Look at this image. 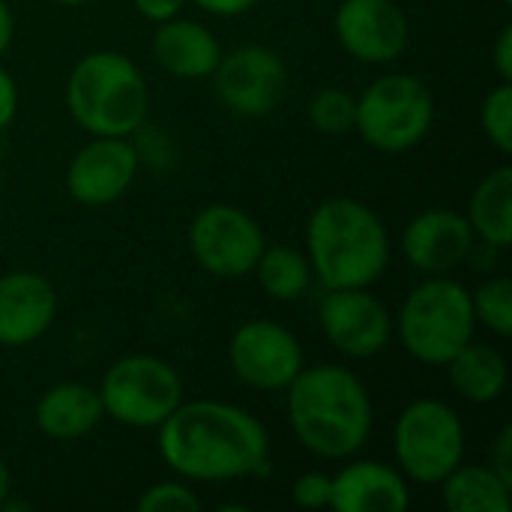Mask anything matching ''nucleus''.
I'll return each instance as SVG.
<instances>
[{
  "mask_svg": "<svg viewBox=\"0 0 512 512\" xmlns=\"http://www.w3.org/2000/svg\"><path fill=\"white\" fill-rule=\"evenodd\" d=\"M33 420L51 441H81L105 420V411L99 390L81 381H60L39 396Z\"/></svg>",
  "mask_w": 512,
  "mask_h": 512,
  "instance_id": "nucleus-19",
  "label": "nucleus"
},
{
  "mask_svg": "<svg viewBox=\"0 0 512 512\" xmlns=\"http://www.w3.org/2000/svg\"><path fill=\"white\" fill-rule=\"evenodd\" d=\"M255 279L261 285V291L279 303H291V300H300L315 276H312V264L303 252H297L294 246L288 243H267L255 261Z\"/></svg>",
  "mask_w": 512,
  "mask_h": 512,
  "instance_id": "nucleus-23",
  "label": "nucleus"
},
{
  "mask_svg": "<svg viewBox=\"0 0 512 512\" xmlns=\"http://www.w3.org/2000/svg\"><path fill=\"white\" fill-rule=\"evenodd\" d=\"M138 510L141 512H198L201 510V498L198 492L186 483V480H162L153 483L141 492L138 498Z\"/></svg>",
  "mask_w": 512,
  "mask_h": 512,
  "instance_id": "nucleus-27",
  "label": "nucleus"
},
{
  "mask_svg": "<svg viewBox=\"0 0 512 512\" xmlns=\"http://www.w3.org/2000/svg\"><path fill=\"white\" fill-rule=\"evenodd\" d=\"M390 231L360 198H327L306 222V258L327 288H372L390 264Z\"/></svg>",
  "mask_w": 512,
  "mask_h": 512,
  "instance_id": "nucleus-3",
  "label": "nucleus"
},
{
  "mask_svg": "<svg viewBox=\"0 0 512 512\" xmlns=\"http://www.w3.org/2000/svg\"><path fill=\"white\" fill-rule=\"evenodd\" d=\"M9 495H12V474H9V465L0 456V510H3V504H6Z\"/></svg>",
  "mask_w": 512,
  "mask_h": 512,
  "instance_id": "nucleus-35",
  "label": "nucleus"
},
{
  "mask_svg": "<svg viewBox=\"0 0 512 512\" xmlns=\"http://www.w3.org/2000/svg\"><path fill=\"white\" fill-rule=\"evenodd\" d=\"M444 507L453 512H510L512 486L489 465L459 462L441 483Z\"/></svg>",
  "mask_w": 512,
  "mask_h": 512,
  "instance_id": "nucleus-22",
  "label": "nucleus"
},
{
  "mask_svg": "<svg viewBox=\"0 0 512 512\" xmlns=\"http://www.w3.org/2000/svg\"><path fill=\"white\" fill-rule=\"evenodd\" d=\"M501 480H507L512 486V429L504 426L498 432V438L492 441V450H489V462H486Z\"/></svg>",
  "mask_w": 512,
  "mask_h": 512,
  "instance_id": "nucleus-29",
  "label": "nucleus"
},
{
  "mask_svg": "<svg viewBox=\"0 0 512 512\" xmlns=\"http://www.w3.org/2000/svg\"><path fill=\"white\" fill-rule=\"evenodd\" d=\"M411 507L408 477L378 459H360L333 474L336 512H405Z\"/></svg>",
  "mask_w": 512,
  "mask_h": 512,
  "instance_id": "nucleus-17",
  "label": "nucleus"
},
{
  "mask_svg": "<svg viewBox=\"0 0 512 512\" xmlns=\"http://www.w3.org/2000/svg\"><path fill=\"white\" fill-rule=\"evenodd\" d=\"M150 51L162 72L183 78V81L210 78L225 54L222 42L216 39V33L207 24L180 18V15L156 24Z\"/></svg>",
  "mask_w": 512,
  "mask_h": 512,
  "instance_id": "nucleus-18",
  "label": "nucleus"
},
{
  "mask_svg": "<svg viewBox=\"0 0 512 512\" xmlns=\"http://www.w3.org/2000/svg\"><path fill=\"white\" fill-rule=\"evenodd\" d=\"M210 78L219 102L240 117H267L288 90V66L267 45H240L222 54Z\"/></svg>",
  "mask_w": 512,
  "mask_h": 512,
  "instance_id": "nucleus-11",
  "label": "nucleus"
},
{
  "mask_svg": "<svg viewBox=\"0 0 512 512\" xmlns=\"http://www.w3.org/2000/svg\"><path fill=\"white\" fill-rule=\"evenodd\" d=\"M471 306L477 324L489 333L507 339L512 336V282L507 276L486 279L477 291H471Z\"/></svg>",
  "mask_w": 512,
  "mask_h": 512,
  "instance_id": "nucleus-25",
  "label": "nucleus"
},
{
  "mask_svg": "<svg viewBox=\"0 0 512 512\" xmlns=\"http://www.w3.org/2000/svg\"><path fill=\"white\" fill-rule=\"evenodd\" d=\"M393 453L408 480L438 486L465 462V423L447 402L417 399L396 417Z\"/></svg>",
  "mask_w": 512,
  "mask_h": 512,
  "instance_id": "nucleus-8",
  "label": "nucleus"
},
{
  "mask_svg": "<svg viewBox=\"0 0 512 512\" xmlns=\"http://www.w3.org/2000/svg\"><path fill=\"white\" fill-rule=\"evenodd\" d=\"M156 432L162 462L186 483H234L270 471V435L240 405L180 402Z\"/></svg>",
  "mask_w": 512,
  "mask_h": 512,
  "instance_id": "nucleus-1",
  "label": "nucleus"
},
{
  "mask_svg": "<svg viewBox=\"0 0 512 512\" xmlns=\"http://www.w3.org/2000/svg\"><path fill=\"white\" fill-rule=\"evenodd\" d=\"M57 321V291L33 270L0 276V345L24 348L42 339Z\"/></svg>",
  "mask_w": 512,
  "mask_h": 512,
  "instance_id": "nucleus-16",
  "label": "nucleus"
},
{
  "mask_svg": "<svg viewBox=\"0 0 512 512\" xmlns=\"http://www.w3.org/2000/svg\"><path fill=\"white\" fill-rule=\"evenodd\" d=\"M501 3H512V0H501Z\"/></svg>",
  "mask_w": 512,
  "mask_h": 512,
  "instance_id": "nucleus-38",
  "label": "nucleus"
},
{
  "mask_svg": "<svg viewBox=\"0 0 512 512\" xmlns=\"http://www.w3.org/2000/svg\"><path fill=\"white\" fill-rule=\"evenodd\" d=\"M432 123V90L411 72L381 75L357 96L354 132L378 153L414 150L429 135Z\"/></svg>",
  "mask_w": 512,
  "mask_h": 512,
  "instance_id": "nucleus-6",
  "label": "nucleus"
},
{
  "mask_svg": "<svg viewBox=\"0 0 512 512\" xmlns=\"http://www.w3.org/2000/svg\"><path fill=\"white\" fill-rule=\"evenodd\" d=\"M393 327L408 357L441 369L474 339L471 291L447 273L429 276L405 297Z\"/></svg>",
  "mask_w": 512,
  "mask_h": 512,
  "instance_id": "nucleus-5",
  "label": "nucleus"
},
{
  "mask_svg": "<svg viewBox=\"0 0 512 512\" xmlns=\"http://www.w3.org/2000/svg\"><path fill=\"white\" fill-rule=\"evenodd\" d=\"M453 390L471 405H492L507 393L510 366L504 354L492 345H477L474 339L444 366Z\"/></svg>",
  "mask_w": 512,
  "mask_h": 512,
  "instance_id": "nucleus-20",
  "label": "nucleus"
},
{
  "mask_svg": "<svg viewBox=\"0 0 512 512\" xmlns=\"http://www.w3.org/2000/svg\"><path fill=\"white\" fill-rule=\"evenodd\" d=\"M309 123L321 135L339 138L357 126V96L342 87H324L309 102Z\"/></svg>",
  "mask_w": 512,
  "mask_h": 512,
  "instance_id": "nucleus-24",
  "label": "nucleus"
},
{
  "mask_svg": "<svg viewBox=\"0 0 512 512\" xmlns=\"http://www.w3.org/2000/svg\"><path fill=\"white\" fill-rule=\"evenodd\" d=\"M138 177V150L129 138L90 135L69 159L66 192L81 207H108L120 201Z\"/></svg>",
  "mask_w": 512,
  "mask_h": 512,
  "instance_id": "nucleus-13",
  "label": "nucleus"
},
{
  "mask_svg": "<svg viewBox=\"0 0 512 512\" xmlns=\"http://www.w3.org/2000/svg\"><path fill=\"white\" fill-rule=\"evenodd\" d=\"M132 6L138 9L141 18L159 24V21H168V18L180 15V9L186 6V0H132Z\"/></svg>",
  "mask_w": 512,
  "mask_h": 512,
  "instance_id": "nucleus-32",
  "label": "nucleus"
},
{
  "mask_svg": "<svg viewBox=\"0 0 512 512\" xmlns=\"http://www.w3.org/2000/svg\"><path fill=\"white\" fill-rule=\"evenodd\" d=\"M492 66L498 81H512V24H504L495 45H492Z\"/></svg>",
  "mask_w": 512,
  "mask_h": 512,
  "instance_id": "nucleus-30",
  "label": "nucleus"
},
{
  "mask_svg": "<svg viewBox=\"0 0 512 512\" xmlns=\"http://www.w3.org/2000/svg\"><path fill=\"white\" fill-rule=\"evenodd\" d=\"M291 501L303 510H324L333 501V477L324 471H306L291 483Z\"/></svg>",
  "mask_w": 512,
  "mask_h": 512,
  "instance_id": "nucleus-28",
  "label": "nucleus"
},
{
  "mask_svg": "<svg viewBox=\"0 0 512 512\" xmlns=\"http://www.w3.org/2000/svg\"><path fill=\"white\" fill-rule=\"evenodd\" d=\"M264 246L267 237L258 219L234 204H207L189 225V252L216 279L249 276Z\"/></svg>",
  "mask_w": 512,
  "mask_h": 512,
  "instance_id": "nucleus-9",
  "label": "nucleus"
},
{
  "mask_svg": "<svg viewBox=\"0 0 512 512\" xmlns=\"http://www.w3.org/2000/svg\"><path fill=\"white\" fill-rule=\"evenodd\" d=\"M333 33L357 63L387 66L408 48V15L396 0H342Z\"/></svg>",
  "mask_w": 512,
  "mask_h": 512,
  "instance_id": "nucleus-14",
  "label": "nucleus"
},
{
  "mask_svg": "<svg viewBox=\"0 0 512 512\" xmlns=\"http://www.w3.org/2000/svg\"><path fill=\"white\" fill-rule=\"evenodd\" d=\"M18 114V84L15 78L0 66V132L12 126Z\"/></svg>",
  "mask_w": 512,
  "mask_h": 512,
  "instance_id": "nucleus-31",
  "label": "nucleus"
},
{
  "mask_svg": "<svg viewBox=\"0 0 512 512\" xmlns=\"http://www.w3.org/2000/svg\"><path fill=\"white\" fill-rule=\"evenodd\" d=\"M198 9H204L207 15H219V18H237L255 9L258 0H192Z\"/></svg>",
  "mask_w": 512,
  "mask_h": 512,
  "instance_id": "nucleus-33",
  "label": "nucleus"
},
{
  "mask_svg": "<svg viewBox=\"0 0 512 512\" xmlns=\"http://www.w3.org/2000/svg\"><path fill=\"white\" fill-rule=\"evenodd\" d=\"M288 426L318 459H351L372 435L375 411L366 384L339 363L303 366L285 387Z\"/></svg>",
  "mask_w": 512,
  "mask_h": 512,
  "instance_id": "nucleus-2",
  "label": "nucleus"
},
{
  "mask_svg": "<svg viewBox=\"0 0 512 512\" xmlns=\"http://www.w3.org/2000/svg\"><path fill=\"white\" fill-rule=\"evenodd\" d=\"M480 129L489 144L510 156L512 153V81H501L492 87L480 105Z\"/></svg>",
  "mask_w": 512,
  "mask_h": 512,
  "instance_id": "nucleus-26",
  "label": "nucleus"
},
{
  "mask_svg": "<svg viewBox=\"0 0 512 512\" xmlns=\"http://www.w3.org/2000/svg\"><path fill=\"white\" fill-rule=\"evenodd\" d=\"M0 195H3V165H0Z\"/></svg>",
  "mask_w": 512,
  "mask_h": 512,
  "instance_id": "nucleus-37",
  "label": "nucleus"
},
{
  "mask_svg": "<svg viewBox=\"0 0 512 512\" xmlns=\"http://www.w3.org/2000/svg\"><path fill=\"white\" fill-rule=\"evenodd\" d=\"M54 3H60V6H81V3H90V0H54Z\"/></svg>",
  "mask_w": 512,
  "mask_h": 512,
  "instance_id": "nucleus-36",
  "label": "nucleus"
},
{
  "mask_svg": "<svg viewBox=\"0 0 512 512\" xmlns=\"http://www.w3.org/2000/svg\"><path fill=\"white\" fill-rule=\"evenodd\" d=\"M12 36H15V18H12L9 3H6V0H0V57L9 51Z\"/></svg>",
  "mask_w": 512,
  "mask_h": 512,
  "instance_id": "nucleus-34",
  "label": "nucleus"
},
{
  "mask_svg": "<svg viewBox=\"0 0 512 512\" xmlns=\"http://www.w3.org/2000/svg\"><path fill=\"white\" fill-rule=\"evenodd\" d=\"M318 324L327 342L348 360L378 357L396 333L387 303L369 288H327L318 306Z\"/></svg>",
  "mask_w": 512,
  "mask_h": 512,
  "instance_id": "nucleus-12",
  "label": "nucleus"
},
{
  "mask_svg": "<svg viewBox=\"0 0 512 512\" xmlns=\"http://www.w3.org/2000/svg\"><path fill=\"white\" fill-rule=\"evenodd\" d=\"M105 417L129 429H159L183 402V378L153 354H129L108 366L99 384Z\"/></svg>",
  "mask_w": 512,
  "mask_h": 512,
  "instance_id": "nucleus-7",
  "label": "nucleus"
},
{
  "mask_svg": "<svg viewBox=\"0 0 512 512\" xmlns=\"http://www.w3.org/2000/svg\"><path fill=\"white\" fill-rule=\"evenodd\" d=\"M399 246L414 270L426 276H444L462 267L474 255L477 237L468 216L447 207H435L417 213L405 225Z\"/></svg>",
  "mask_w": 512,
  "mask_h": 512,
  "instance_id": "nucleus-15",
  "label": "nucleus"
},
{
  "mask_svg": "<svg viewBox=\"0 0 512 512\" xmlns=\"http://www.w3.org/2000/svg\"><path fill=\"white\" fill-rule=\"evenodd\" d=\"M228 363L240 384L258 393H282L306 366L300 339L267 318L246 321L228 342Z\"/></svg>",
  "mask_w": 512,
  "mask_h": 512,
  "instance_id": "nucleus-10",
  "label": "nucleus"
},
{
  "mask_svg": "<svg viewBox=\"0 0 512 512\" xmlns=\"http://www.w3.org/2000/svg\"><path fill=\"white\" fill-rule=\"evenodd\" d=\"M468 222L474 237L489 249H507L512 243V168H492L474 189L468 204Z\"/></svg>",
  "mask_w": 512,
  "mask_h": 512,
  "instance_id": "nucleus-21",
  "label": "nucleus"
},
{
  "mask_svg": "<svg viewBox=\"0 0 512 512\" xmlns=\"http://www.w3.org/2000/svg\"><path fill=\"white\" fill-rule=\"evenodd\" d=\"M66 108L87 135L129 138L147 120L150 87L126 54L90 51L66 78Z\"/></svg>",
  "mask_w": 512,
  "mask_h": 512,
  "instance_id": "nucleus-4",
  "label": "nucleus"
}]
</instances>
